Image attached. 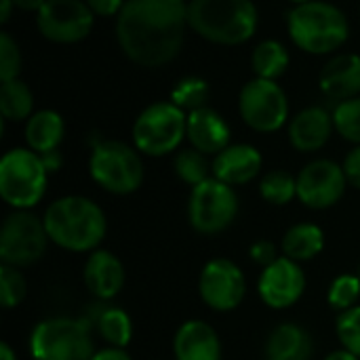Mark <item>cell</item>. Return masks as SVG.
<instances>
[{
  "mask_svg": "<svg viewBox=\"0 0 360 360\" xmlns=\"http://www.w3.org/2000/svg\"><path fill=\"white\" fill-rule=\"evenodd\" d=\"M251 65L257 78L276 80L281 78L289 68V51L278 40H264L253 49Z\"/></svg>",
  "mask_w": 360,
  "mask_h": 360,
  "instance_id": "obj_27",
  "label": "cell"
},
{
  "mask_svg": "<svg viewBox=\"0 0 360 360\" xmlns=\"http://www.w3.org/2000/svg\"><path fill=\"white\" fill-rule=\"evenodd\" d=\"M293 4H304V2H310V0H291Z\"/></svg>",
  "mask_w": 360,
  "mask_h": 360,
  "instance_id": "obj_45",
  "label": "cell"
},
{
  "mask_svg": "<svg viewBox=\"0 0 360 360\" xmlns=\"http://www.w3.org/2000/svg\"><path fill=\"white\" fill-rule=\"evenodd\" d=\"M0 23H6L11 19V13H13V0H0Z\"/></svg>",
  "mask_w": 360,
  "mask_h": 360,
  "instance_id": "obj_42",
  "label": "cell"
},
{
  "mask_svg": "<svg viewBox=\"0 0 360 360\" xmlns=\"http://www.w3.org/2000/svg\"><path fill=\"white\" fill-rule=\"evenodd\" d=\"M306 291V274L302 264L278 257L274 264L266 266L257 281V293L262 302L272 310H285L295 306Z\"/></svg>",
  "mask_w": 360,
  "mask_h": 360,
  "instance_id": "obj_15",
  "label": "cell"
},
{
  "mask_svg": "<svg viewBox=\"0 0 360 360\" xmlns=\"http://www.w3.org/2000/svg\"><path fill=\"white\" fill-rule=\"evenodd\" d=\"M46 0H13V4L21 11H30V13H38L44 6Z\"/></svg>",
  "mask_w": 360,
  "mask_h": 360,
  "instance_id": "obj_41",
  "label": "cell"
},
{
  "mask_svg": "<svg viewBox=\"0 0 360 360\" xmlns=\"http://www.w3.org/2000/svg\"><path fill=\"white\" fill-rule=\"evenodd\" d=\"M186 27V0H127L116 19V38L133 63L160 68L181 51Z\"/></svg>",
  "mask_w": 360,
  "mask_h": 360,
  "instance_id": "obj_1",
  "label": "cell"
},
{
  "mask_svg": "<svg viewBox=\"0 0 360 360\" xmlns=\"http://www.w3.org/2000/svg\"><path fill=\"white\" fill-rule=\"evenodd\" d=\"M331 114H333L335 131L346 141L360 146V95L354 99L340 101Z\"/></svg>",
  "mask_w": 360,
  "mask_h": 360,
  "instance_id": "obj_31",
  "label": "cell"
},
{
  "mask_svg": "<svg viewBox=\"0 0 360 360\" xmlns=\"http://www.w3.org/2000/svg\"><path fill=\"white\" fill-rule=\"evenodd\" d=\"M346 186L344 165L329 158L312 160L297 173V198L312 211H325L338 205L346 194Z\"/></svg>",
  "mask_w": 360,
  "mask_h": 360,
  "instance_id": "obj_13",
  "label": "cell"
},
{
  "mask_svg": "<svg viewBox=\"0 0 360 360\" xmlns=\"http://www.w3.org/2000/svg\"><path fill=\"white\" fill-rule=\"evenodd\" d=\"M21 70V53L19 44L6 34H0V80H15Z\"/></svg>",
  "mask_w": 360,
  "mask_h": 360,
  "instance_id": "obj_35",
  "label": "cell"
},
{
  "mask_svg": "<svg viewBox=\"0 0 360 360\" xmlns=\"http://www.w3.org/2000/svg\"><path fill=\"white\" fill-rule=\"evenodd\" d=\"M173 167H175L177 177L184 184L192 186V188H196L198 184L207 181L209 177H213V169L207 162V156L202 152L194 150V148H186V150L177 152Z\"/></svg>",
  "mask_w": 360,
  "mask_h": 360,
  "instance_id": "obj_29",
  "label": "cell"
},
{
  "mask_svg": "<svg viewBox=\"0 0 360 360\" xmlns=\"http://www.w3.org/2000/svg\"><path fill=\"white\" fill-rule=\"evenodd\" d=\"M312 335L297 323L274 327L264 346V360H312Z\"/></svg>",
  "mask_w": 360,
  "mask_h": 360,
  "instance_id": "obj_23",
  "label": "cell"
},
{
  "mask_svg": "<svg viewBox=\"0 0 360 360\" xmlns=\"http://www.w3.org/2000/svg\"><path fill=\"white\" fill-rule=\"evenodd\" d=\"M325 360H360L359 356H354L352 352H348V350H335V352H331V354H327Z\"/></svg>",
  "mask_w": 360,
  "mask_h": 360,
  "instance_id": "obj_43",
  "label": "cell"
},
{
  "mask_svg": "<svg viewBox=\"0 0 360 360\" xmlns=\"http://www.w3.org/2000/svg\"><path fill=\"white\" fill-rule=\"evenodd\" d=\"M27 293L25 278L19 268L13 266H0V304L4 310L17 308Z\"/></svg>",
  "mask_w": 360,
  "mask_h": 360,
  "instance_id": "obj_33",
  "label": "cell"
},
{
  "mask_svg": "<svg viewBox=\"0 0 360 360\" xmlns=\"http://www.w3.org/2000/svg\"><path fill=\"white\" fill-rule=\"evenodd\" d=\"M40 158H42V162H44V167H46V171H49V173L59 171V169H61V165H63V156H61V152H59V150L46 152V154H42Z\"/></svg>",
  "mask_w": 360,
  "mask_h": 360,
  "instance_id": "obj_40",
  "label": "cell"
},
{
  "mask_svg": "<svg viewBox=\"0 0 360 360\" xmlns=\"http://www.w3.org/2000/svg\"><path fill=\"white\" fill-rule=\"evenodd\" d=\"M359 278H360V266H359Z\"/></svg>",
  "mask_w": 360,
  "mask_h": 360,
  "instance_id": "obj_46",
  "label": "cell"
},
{
  "mask_svg": "<svg viewBox=\"0 0 360 360\" xmlns=\"http://www.w3.org/2000/svg\"><path fill=\"white\" fill-rule=\"evenodd\" d=\"M344 171H346L348 184L360 190V146H354V150L348 152L344 160Z\"/></svg>",
  "mask_w": 360,
  "mask_h": 360,
  "instance_id": "obj_37",
  "label": "cell"
},
{
  "mask_svg": "<svg viewBox=\"0 0 360 360\" xmlns=\"http://www.w3.org/2000/svg\"><path fill=\"white\" fill-rule=\"evenodd\" d=\"M91 360H133L131 359V354L124 350V348H112V346H108V348H103V350H97Z\"/></svg>",
  "mask_w": 360,
  "mask_h": 360,
  "instance_id": "obj_39",
  "label": "cell"
},
{
  "mask_svg": "<svg viewBox=\"0 0 360 360\" xmlns=\"http://www.w3.org/2000/svg\"><path fill=\"white\" fill-rule=\"evenodd\" d=\"M95 15L84 0H46L36 13L40 34L59 44L80 42L91 34Z\"/></svg>",
  "mask_w": 360,
  "mask_h": 360,
  "instance_id": "obj_14",
  "label": "cell"
},
{
  "mask_svg": "<svg viewBox=\"0 0 360 360\" xmlns=\"http://www.w3.org/2000/svg\"><path fill=\"white\" fill-rule=\"evenodd\" d=\"M186 137L194 150L205 156H217L230 146V127L219 112L205 105L188 114Z\"/></svg>",
  "mask_w": 360,
  "mask_h": 360,
  "instance_id": "obj_18",
  "label": "cell"
},
{
  "mask_svg": "<svg viewBox=\"0 0 360 360\" xmlns=\"http://www.w3.org/2000/svg\"><path fill=\"white\" fill-rule=\"evenodd\" d=\"M93 325L84 319L51 316L40 321L30 333L32 360H91L95 354Z\"/></svg>",
  "mask_w": 360,
  "mask_h": 360,
  "instance_id": "obj_5",
  "label": "cell"
},
{
  "mask_svg": "<svg viewBox=\"0 0 360 360\" xmlns=\"http://www.w3.org/2000/svg\"><path fill=\"white\" fill-rule=\"evenodd\" d=\"M360 300V278L359 274H342L338 276L327 291V304L338 310H350L356 306V302Z\"/></svg>",
  "mask_w": 360,
  "mask_h": 360,
  "instance_id": "obj_32",
  "label": "cell"
},
{
  "mask_svg": "<svg viewBox=\"0 0 360 360\" xmlns=\"http://www.w3.org/2000/svg\"><path fill=\"white\" fill-rule=\"evenodd\" d=\"M188 114L173 101H158L148 105L133 124L135 148L152 158L175 152L186 139Z\"/></svg>",
  "mask_w": 360,
  "mask_h": 360,
  "instance_id": "obj_8",
  "label": "cell"
},
{
  "mask_svg": "<svg viewBox=\"0 0 360 360\" xmlns=\"http://www.w3.org/2000/svg\"><path fill=\"white\" fill-rule=\"evenodd\" d=\"M335 333H338L342 348L360 359V306H354L338 314Z\"/></svg>",
  "mask_w": 360,
  "mask_h": 360,
  "instance_id": "obj_34",
  "label": "cell"
},
{
  "mask_svg": "<svg viewBox=\"0 0 360 360\" xmlns=\"http://www.w3.org/2000/svg\"><path fill=\"white\" fill-rule=\"evenodd\" d=\"M264 158L255 146L249 143H230L226 150H221L213 162V177L228 184V186H245L253 181L262 171Z\"/></svg>",
  "mask_w": 360,
  "mask_h": 360,
  "instance_id": "obj_17",
  "label": "cell"
},
{
  "mask_svg": "<svg viewBox=\"0 0 360 360\" xmlns=\"http://www.w3.org/2000/svg\"><path fill=\"white\" fill-rule=\"evenodd\" d=\"M247 293L243 270L228 257H215L205 264L198 276V295L202 304L215 312L236 310Z\"/></svg>",
  "mask_w": 360,
  "mask_h": 360,
  "instance_id": "obj_12",
  "label": "cell"
},
{
  "mask_svg": "<svg viewBox=\"0 0 360 360\" xmlns=\"http://www.w3.org/2000/svg\"><path fill=\"white\" fill-rule=\"evenodd\" d=\"M293 44L310 55H329L346 44L350 25L342 8L331 2L310 0L295 4L287 15Z\"/></svg>",
  "mask_w": 360,
  "mask_h": 360,
  "instance_id": "obj_4",
  "label": "cell"
},
{
  "mask_svg": "<svg viewBox=\"0 0 360 360\" xmlns=\"http://www.w3.org/2000/svg\"><path fill=\"white\" fill-rule=\"evenodd\" d=\"M32 112H34V95L25 82L15 78L0 84V114L4 122L27 120Z\"/></svg>",
  "mask_w": 360,
  "mask_h": 360,
  "instance_id": "obj_26",
  "label": "cell"
},
{
  "mask_svg": "<svg viewBox=\"0 0 360 360\" xmlns=\"http://www.w3.org/2000/svg\"><path fill=\"white\" fill-rule=\"evenodd\" d=\"M321 91L329 97L340 101L354 99L360 95V55L344 53L333 57L325 63L319 76Z\"/></svg>",
  "mask_w": 360,
  "mask_h": 360,
  "instance_id": "obj_21",
  "label": "cell"
},
{
  "mask_svg": "<svg viewBox=\"0 0 360 360\" xmlns=\"http://www.w3.org/2000/svg\"><path fill=\"white\" fill-rule=\"evenodd\" d=\"M323 249H325V232L312 221L295 224L283 236L285 257H289L297 264L314 259Z\"/></svg>",
  "mask_w": 360,
  "mask_h": 360,
  "instance_id": "obj_25",
  "label": "cell"
},
{
  "mask_svg": "<svg viewBox=\"0 0 360 360\" xmlns=\"http://www.w3.org/2000/svg\"><path fill=\"white\" fill-rule=\"evenodd\" d=\"M209 82L205 78L198 76H186L181 80H177V84L171 89V101L181 108L184 112H194L198 108L207 105L209 99Z\"/></svg>",
  "mask_w": 360,
  "mask_h": 360,
  "instance_id": "obj_30",
  "label": "cell"
},
{
  "mask_svg": "<svg viewBox=\"0 0 360 360\" xmlns=\"http://www.w3.org/2000/svg\"><path fill=\"white\" fill-rule=\"evenodd\" d=\"M89 173L101 190L129 196L137 192L143 181V162L137 148L116 139H101L93 146Z\"/></svg>",
  "mask_w": 360,
  "mask_h": 360,
  "instance_id": "obj_6",
  "label": "cell"
},
{
  "mask_svg": "<svg viewBox=\"0 0 360 360\" xmlns=\"http://www.w3.org/2000/svg\"><path fill=\"white\" fill-rule=\"evenodd\" d=\"M238 112L247 127L257 133H274L285 127L289 118V99L276 80L253 78L238 97Z\"/></svg>",
  "mask_w": 360,
  "mask_h": 360,
  "instance_id": "obj_11",
  "label": "cell"
},
{
  "mask_svg": "<svg viewBox=\"0 0 360 360\" xmlns=\"http://www.w3.org/2000/svg\"><path fill=\"white\" fill-rule=\"evenodd\" d=\"M333 129H335L333 114H329L321 105H312L302 110L289 122V141L297 152L304 154L319 152L329 141Z\"/></svg>",
  "mask_w": 360,
  "mask_h": 360,
  "instance_id": "obj_20",
  "label": "cell"
},
{
  "mask_svg": "<svg viewBox=\"0 0 360 360\" xmlns=\"http://www.w3.org/2000/svg\"><path fill=\"white\" fill-rule=\"evenodd\" d=\"M46 179L40 154L30 148H13L0 158V196L15 211L36 207L46 192Z\"/></svg>",
  "mask_w": 360,
  "mask_h": 360,
  "instance_id": "obj_7",
  "label": "cell"
},
{
  "mask_svg": "<svg viewBox=\"0 0 360 360\" xmlns=\"http://www.w3.org/2000/svg\"><path fill=\"white\" fill-rule=\"evenodd\" d=\"M95 329V333L112 348H127L133 340V323L131 316L118 308L110 306L108 302L97 300L86 308L82 314Z\"/></svg>",
  "mask_w": 360,
  "mask_h": 360,
  "instance_id": "obj_22",
  "label": "cell"
},
{
  "mask_svg": "<svg viewBox=\"0 0 360 360\" xmlns=\"http://www.w3.org/2000/svg\"><path fill=\"white\" fill-rule=\"evenodd\" d=\"M249 257H251L257 266L266 268V266H270V264H274V262L278 259V249H276V245L270 243V240H257V243L251 245Z\"/></svg>",
  "mask_w": 360,
  "mask_h": 360,
  "instance_id": "obj_36",
  "label": "cell"
},
{
  "mask_svg": "<svg viewBox=\"0 0 360 360\" xmlns=\"http://www.w3.org/2000/svg\"><path fill=\"white\" fill-rule=\"evenodd\" d=\"M259 194L270 205H289L293 198H297V177L283 169L268 171L259 181Z\"/></svg>",
  "mask_w": 360,
  "mask_h": 360,
  "instance_id": "obj_28",
  "label": "cell"
},
{
  "mask_svg": "<svg viewBox=\"0 0 360 360\" xmlns=\"http://www.w3.org/2000/svg\"><path fill=\"white\" fill-rule=\"evenodd\" d=\"M173 354L175 360H221V340L209 323L192 319L177 329Z\"/></svg>",
  "mask_w": 360,
  "mask_h": 360,
  "instance_id": "obj_19",
  "label": "cell"
},
{
  "mask_svg": "<svg viewBox=\"0 0 360 360\" xmlns=\"http://www.w3.org/2000/svg\"><path fill=\"white\" fill-rule=\"evenodd\" d=\"M0 360H17V354L6 342H0Z\"/></svg>",
  "mask_w": 360,
  "mask_h": 360,
  "instance_id": "obj_44",
  "label": "cell"
},
{
  "mask_svg": "<svg viewBox=\"0 0 360 360\" xmlns=\"http://www.w3.org/2000/svg\"><path fill=\"white\" fill-rule=\"evenodd\" d=\"M49 243L42 217L17 209L4 217L0 228V262L19 270L30 268L42 259Z\"/></svg>",
  "mask_w": 360,
  "mask_h": 360,
  "instance_id": "obj_9",
  "label": "cell"
},
{
  "mask_svg": "<svg viewBox=\"0 0 360 360\" xmlns=\"http://www.w3.org/2000/svg\"><path fill=\"white\" fill-rule=\"evenodd\" d=\"M124 278H127L124 266L112 251H105V249L91 251L89 259L84 262L82 281L95 300H101V302L114 300L122 291Z\"/></svg>",
  "mask_w": 360,
  "mask_h": 360,
  "instance_id": "obj_16",
  "label": "cell"
},
{
  "mask_svg": "<svg viewBox=\"0 0 360 360\" xmlns=\"http://www.w3.org/2000/svg\"><path fill=\"white\" fill-rule=\"evenodd\" d=\"M238 215V196L232 186L209 177L207 181L192 188L188 200L190 226L205 236L226 232Z\"/></svg>",
  "mask_w": 360,
  "mask_h": 360,
  "instance_id": "obj_10",
  "label": "cell"
},
{
  "mask_svg": "<svg viewBox=\"0 0 360 360\" xmlns=\"http://www.w3.org/2000/svg\"><path fill=\"white\" fill-rule=\"evenodd\" d=\"M49 240L70 253L99 249L108 232V219L101 207L86 196H61L53 200L42 215Z\"/></svg>",
  "mask_w": 360,
  "mask_h": 360,
  "instance_id": "obj_2",
  "label": "cell"
},
{
  "mask_svg": "<svg viewBox=\"0 0 360 360\" xmlns=\"http://www.w3.org/2000/svg\"><path fill=\"white\" fill-rule=\"evenodd\" d=\"M65 135V122L55 110L34 112L25 122V143L36 154H46L59 150Z\"/></svg>",
  "mask_w": 360,
  "mask_h": 360,
  "instance_id": "obj_24",
  "label": "cell"
},
{
  "mask_svg": "<svg viewBox=\"0 0 360 360\" xmlns=\"http://www.w3.org/2000/svg\"><path fill=\"white\" fill-rule=\"evenodd\" d=\"M257 6L253 0H190L188 23L209 42L245 44L257 30Z\"/></svg>",
  "mask_w": 360,
  "mask_h": 360,
  "instance_id": "obj_3",
  "label": "cell"
},
{
  "mask_svg": "<svg viewBox=\"0 0 360 360\" xmlns=\"http://www.w3.org/2000/svg\"><path fill=\"white\" fill-rule=\"evenodd\" d=\"M84 2L93 11V15L112 17V15H118L122 11V6H124L127 0H84Z\"/></svg>",
  "mask_w": 360,
  "mask_h": 360,
  "instance_id": "obj_38",
  "label": "cell"
}]
</instances>
